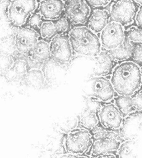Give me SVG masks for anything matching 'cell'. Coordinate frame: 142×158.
Here are the masks:
<instances>
[{"instance_id":"27","label":"cell","mask_w":142,"mask_h":158,"mask_svg":"<svg viewBox=\"0 0 142 158\" xmlns=\"http://www.w3.org/2000/svg\"><path fill=\"white\" fill-rule=\"evenodd\" d=\"M44 20L43 19L41 15L38 12L32 13L28 17L27 23L28 27L31 28L36 30V29H39L42 22Z\"/></svg>"},{"instance_id":"9","label":"cell","mask_w":142,"mask_h":158,"mask_svg":"<svg viewBox=\"0 0 142 158\" xmlns=\"http://www.w3.org/2000/svg\"><path fill=\"white\" fill-rule=\"evenodd\" d=\"M98 117L102 126L111 130H119L122 126L123 118L115 104L108 102L101 106Z\"/></svg>"},{"instance_id":"28","label":"cell","mask_w":142,"mask_h":158,"mask_svg":"<svg viewBox=\"0 0 142 158\" xmlns=\"http://www.w3.org/2000/svg\"><path fill=\"white\" fill-rule=\"evenodd\" d=\"M133 62L138 65H141V43H134L133 45L131 57Z\"/></svg>"},{"instance_id":"35","label":"cell","mask_w":142,"mask_h":158,"mask_svg":"<svg viewBox=\"0 0 142 158\" xmlns=\"http://www.w3.org/2000/svg\"><path fill=\"white\" fill-rule=\"evenodd\" d=\"M62 1H64H64H66V0H62Z\"/></svg>"},{"instance_id":"26","label":"cell","mask_w":142,"mask_h":158,"mask_svg":"<svg viewBox=\"0 0 142 158\" xmlns=\"http://www.w3.org/2000/svg\"><path fill=\"white\" fill-rule=\"evenodd\" d=\"M10 70H12L17 77L22 78L29 69L26 60L20 58L14 62Z\"/></svg>"},{"instance_id":"18","label":"cell","mask_w":142,"mask_h":158,"mask_svg":"<svg viewBox=\"0 0 142 158\" xmlns=\"http://www.w3.org/2000/svg\"><path fill=\"white\" fill-rule=\"evenodd\" d=\"M133 44L125 39L119 46L107 52L114 61H125L131 57Z\"/></svg>"},{"instance_id":"7","label":"cell","mask_w":142,"mask_h":158,"mask_svg":"<svg viewBox=\"0 0 142 158\" xmlns=\"http://www.w3.org/2000/svg\"><path fill=\"white\" fill-rule=\"evenodd\" d=\"M49 44L50 59L55 62L63 65L68 63L72 57V50L67 35L57 34Z\"/></svg>"},{"instance_id":"22","label":"cell","mask_w":142,"mask_h":158,"mask_svg":"<svg viewBox=\"0 0 142 158\" xmlns=\"http://www.w3.org/2000/svg\"><path fill=\"white\" fill-rule=\"evenodd\" d=\"M117 152L119 158H137L136 148L135 143L132 140L121 143Z\"/></svg>"},{"instance_id":"31","label":"cell","mask_w":142,"mask_h":158,"mask_svg":"<svg viewBox=\"0 0 142 158\" xmlns=\"http://www.w3.org/2000/svg\"><path fill=\"white\" fill-rule=\"evenodd\" d=\"M141 7L140 6L136 12L134 18L136 23V26L140 28H141Z\"/></svg>"},{"instance_id":"20","label":"cell","mask_w":142,"mask_h":158,"mask_svg":"<svg viewBox=\"0 0 142 158\" xmlns=\"http://www.w3.org/2000/svg\"><path fill=\"white\" fill-rule=\"evenodd\" d=\"M99 124V120L96 112L91 109H86L80 119L81 128L90 131Z\"/></svg>"},{"instance_id":"14","label":"cell","mask_w":142,"mask_h":158,"mask_svg":"<svg viewBox=\"0 0 142 158\" xmlns=\"http://www.w3.org/2000/svg\"><path fill=\"white\" fill-rule=\"evenodd\" d=\"M110 21L109 12L102 7L91 9L85 26L95 33H100Z\"/></svg>"},{"instance_id":"23","label":"cell","mask_w":142,"mask_h":158,"mask_svg":"<svg viewBox=\"0 0 142 158\" xmlns=\"http://www.w3.org/2000/svg\"><path fill=\"white\" fill-rule=\"evenodd\" d=\"M39 30L40 35L44 40H51L57 35L54 22L51 20H44L42 22Z\"/></svg>"},{"instance_id":"36","label":"cell","mask_w":142,"mask_h":158,"mask_svg":"<svg viewBox=\"0 0 142 158\" xmlns=\"http://www.w3.org/2000/svg\"><path fill=\"white\" fill-rule=\"evenodd\" d=\"M0 1H1V0H0Z\"/></svg>"},{"instance_id":"15","label":"cell","mask_w":142,"mask_h":158,"mask_svg":"<svg viewBox=\"0 0 142 158\" xmlns=\"http://www.w3.org/2000/svg\"><path fill=\"white\" fill-rule=\"evenodd\" d=\"M121 142L118 139L110 138L94 139L91 145V155L93 157L99 156L113 154L117 152Z\"/></svg>"},{"instance_id":"25","label":"cell","mask_w":142,"mask_h":158,"mask_svg":"<svg viewBox=\"0 0 142 158\" xmlns=\"http://www.w3.org/2000/svg\"><path fill=\"white\" fill-rule=\"evenodd\" d=\"M57 34L67 35L71 29V24L67 19L62 15L61 17L53 21Z\"/></svg>"},{"instance_id":"33","label":"cell","mask_w":142,"mask_h":158,"mask_svg":"<svg viewBox=\"0 0 142 158\" xmlns=\"http://www.w3.org/2000/svg\"><path fill=\"white\" fill-rule=\"evenodd\" d=\"M136 4H137L139 6H141V0H133Z\"/></svg>"},{"instance_id":"16","label":"cell","mask_w":142,"mask_h":158,"mask_svg":"<svg viewBox=\"0 0 142 158\" xmlns=\"http://www.w3.org/2000/svg\"><path fill=\"white\" fill-rule=\"evenodd\" d=\"M94 67L93 69L94 77H106L111 73L115 67L114 61L107 51H101L94 56Z\"/></svg>"},{"instance_id":"29","label":"cell","mask_w":142,"mask_h":158,"mask_svg":"<svg viewBox=\"0 0 142 158\" xmlns=\"http://www.w3.org/2000/svg\"><path fill=\"white\" fill-rule=\"evenodd\" d=\"M112 0H86L91 7H103L108 5Z\"/></svg>"},{"instance_id":"32","label":"cell","mask_w":142,"mask_h":158,"mask_svg":"<svg viewBox=\"0 0 142 158\" xmlns=\"http://www.w3.org/2000/svg\"><path fill=\"white\" fill-rule=\"evenodd\" d=\"M94 158H117V157L113 154H107L99 156Z\"/></svg>"},{"instance_id":"6","label":"cell","mask_w":142,"mask_h":158,"mask_svg":"<svg viewBox=\"0 0 142 158\" xmlns=\"http://www.w3.org/2000/svg\"><path fill=\"white\" fill-rule=\"evenodd\" d=\"M136 10L133 0H114L109 14L111 20L125 27L133 23Z\"/></svg>"},{"instance_id":"2","label":"cell","mask_w":142,"mask_h":158,"mask_svg":"<svg viewBox=\"0 0 142 158\" xmlns=\"http://www.w3.org/2000/svg\"><path fill=\"white\" fill-rule=\"evenodd\" d=\"M72 50L85 56H96L101 51L99 38L86 26L72 27L67 34Z\"/></svg>"},{"instance_id":"30","label":"cell","mask_w":142,"mask_h":158,"mask_svg":"<svg viewBox=\"0 0 142 158\" xmlns=\"http://www.w3.org/2000/svg\"><path fill=\"white\" fill-rule=\"evenodd\" d=\"M136 110L140 112L141 110V93L140 89H138L134 94L132 96Z\"/></svg>"},{"instance_id":"24","label":"cell","mask_w":142,"mask_h":158,"mask_svg":"<svg viewBox=\"0 0 142 158\" xmlns=\"http://www.w3.org/2000/svg\"><path fill=\"white\" fill-rule=\"evenodd\" d=\"M125 39L131 43H141V28L132 26L125 31Z\"/></svg>"},{"instance_id":"4","label":"cell","mask_w":142,"mask_h":158,"mask_svg":"<svg viewBox=\"0 0 142 158\" xmlns=\"http://www.w3.org/2000/svg\"><path fill=\"white\" fill-rule=\"evenodd\" d=\"M36 7V0H12L7 10L8 19L14 27H22Z\"/></svg>"},{"instance_id":"17","label":"cell","mask_w":142,"mask_h":158,"mask_svg":"<svg viewBox=\"0 0 142 158\" xmlns=\"http://www.w3.org/2000/svg\"><path fill=\"white\" fill-rule=\"evenodd\" d=\"M22 79L27 86L37 89L44 88L46 83V80L40 69H29Z\"/></svg>"},{"instance_id":"10","label":"cell","mask_w":142,"mask_h":158,"mask_svg":"<svg viewBox=\"0 0 142 158\" xmlns=\"http://www.w3.org/2000/svg\"><path fill=\"white\" fill-rule=\"evenodd\" d=\"M88 81L93 96L99 101L108 102L114 98L115 91L109 79L105 77H93Z\"/></svg>"},{"instance_id":"3","label":"cell","mask_w":142,"mask_h":158,"mask_svg":"<svg viewBox=\"0 0 142 158\" xmlns=\"http://www.w3.org/2000/svg\"><path fill=\"white\" fill-rule=\"evenodd\" d=\"M93 137L90 132L84 128H75L69 132L64 139L66 152L73 156H82L91 148Z\"/></svg>"},{"instance_id":"1","label":"cell","mask_w":142,"mask_h":158,"mask_svg":"<svg viewBox=\"0 0 142 158\" xmlns=\"http://www.w3.org/2000/svg\"><path fill=\"white\" fill-rule=\"evenodd\" d=\"M111 74L109 80L118 95L131 96L140 89L141 69L133 61L122 62L114 67Z\"/></svg>"},{"instance_id":"19","label":"cell","mask_w":142,"mask_h":158,"mask_svg":"<svg viewBox=\"0 0 142 158\" xmlns=\"http://www.w3.org/2000/svg\"><path fill=\"white\" fill-rule=\"evenodd\" d=\"M113 99L115 101V105L117 106L123 118L136 110L132 96L118 95Z\"/></svg>"},{"instance_id":"21","label":"cell","mask_w":142,"mask_h":158,"mask_svg":"<svg viewBox=\"0 0 142 158\" xmlns=\"http://www.w3.org/2000/svg\"><path fill=\"white\" fill-rule=\"evenodd\" d=\"M90 133L93 137V139H99V138H110L118 139L119 137V130H111L107 129L101 124H98L90 131Z\"/></svg>"},{"instance_id":"13","label":"cell","mask_w":142,"mask_h":158,"mask_svg":"<svg viewBox=\"0 0 142 158\" xmlns=\"http://www.w3.org/2000/svg\"><path fill=\"white\" fill-rule=\"evenodd\" d=\"M64 8V2L62 0H41L38 13L44 20L54 21L63 15Z\"/></svg>"},{"instance_id":"8","label":"cell","mask_w":142,"mask_h":158,"mask_svg":"<svg viewBox=\"0 0 142 158\" xmlns=\"http://www.w3.org/2000/svg\"><path fill=\"white\" fill-rule=\"evenodd\" d=\"M125 40L123 27L119 23L110 20L101 31L99 40L105 51L113 49L121 44Z\"/></svg>"},{"instance_id":"34","label":"cell","mask_w":142,"mask_h":158,"mask_svg":"<svg viewBox=\"0 0 142 158\" xmlns=\"http://www.w3.org/2000/svg\"><path fill=\"white\" fill-rule=\"evenodd\" d=\"M75 158H86V157H82L81 156H75Z\"/></svg>"},{"instance_id":"12","label":"cell","mask_w":142,"mask_h":158,"mask_svg":"<svg viewBox=\"0 0 142 158\" xmlns=\"http://www.w3.org/2000/svg\"><path fill=\"white\" fill-rule=\"evenodd\" d=\"M50 59L49 44L45 40H38L27 55L25 59L28 69H41L43 65Z\"/></svg>"},{"instance_id":"5","label":"cell","mask_w":142,"mask_h":158,"mask_svg":"<svg viewBox=\"0 0 142 158\" xmlns=\"http://www.w3.org/2000/svg\"><path fill=\"white\" fill-rule=\"evenodd\" d=\"M91 11L86 0H66L63 15L72 27L85 25Z\"/></svg>"},{"instance_id":"11","label":"cell","mask_w":142,"mask_h":158,"mask_svg":"<svg viewBox=\"0 0 142 158\" xmlns=\"http://www.w3.org/2000/svg\"><path fill=\"white\" fill-rule=\"evenodd\" d=\"M39 38L38 33L30 27H20L15 35V46L21 54L28 55Z\"/></svg>"}]
</instances>
